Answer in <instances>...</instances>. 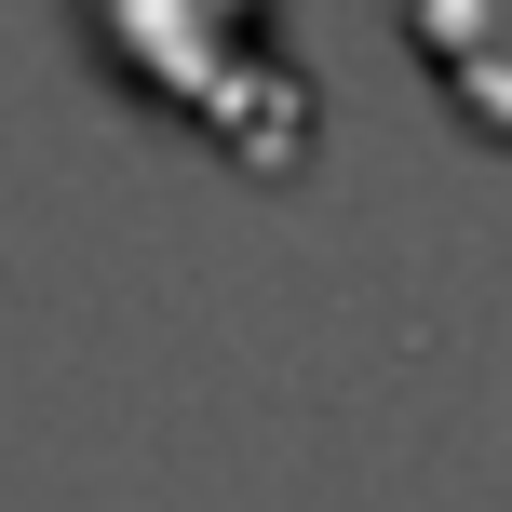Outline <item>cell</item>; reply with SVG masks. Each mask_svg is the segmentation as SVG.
<instances>
[{
    "label": "cell",
    "instance_id": "cell-1",
    "mask_svg": "<svg viewBox=\"0 0 512 512\" xmlns=\"http://www.w3.org/2000/svg\"><path fill=\"white\" fill-rule=\"evenodd\" d=\"M81 54L122 108L176 122L230 176L310 162V81L283 68V0H81Z\"/></svg>",
    "mask_w": 512,
    "mask_h": 512
},
{
    "label": "cell",
    "instance_id": "cell-2",
    "mask_svg": "<svg viewBox=\"0 0 512 512\" xmlns=\"http://www.w3.org/2000/svg\"><path fill=\"white\" fill-rule=\"evenodd\" d=\"M405 54L486 149H512V0H405Z\"/></svg>",
    "mask_w": 512,
    "mask_h": 512
}]
</instances>
